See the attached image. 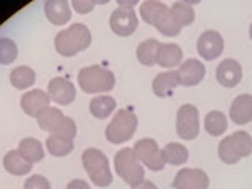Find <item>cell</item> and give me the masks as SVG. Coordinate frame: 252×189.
Masks as SVG:
<instances>
[{"mask_svg": "<svg viewBox=\"0 0 252 189\" xmlns=\"http://www.w3.org/2000/svg\"><path fill=\"white\" fill-rule=\"evenodd\" d=\"M140 18L147 24L158 29L164 36H177L181 32V26L177 22L170 6L156 0L140 3Z\"/></svg>", "mask_w": 252, "mask_h": 189, "instance_id": "cell-1", "label": "cell"}, {"mask_svg": "<svg viewBox=\"0 0 252 189\" xmlns=\"http://www.w3.org/2000/svg\"><path fill=\"white\" fill-rule=\"evenodd\" d=\"M90 43L92 33L85 24H73L68 29L59 32L54 39L55 49L63 57H73V55L85 51Z\"/></svg>", "mask_w": 252, "mask_h": 189, "instance_id": "cell-2", "label": "cell"}, {"mask_svg": "<svg viewBox=\"0 0 252 189\" xmlns=\"http://www.w3.org/2000/svg\"><path fill=\"white\" fill-rule=\"evenodd\" d=\"M77 82L85 93H106L115 87V76L112 71L104 66L92 65L79 71Z\"/></svg>", "mask_w": 252, "mask_h": 189, "instance_id": "cell-3", "label": "cell"}, {"mask_svg": "<svg viewBox=\"0 0 252 189\" xmlns=\"http://www.w3.org/2000/svg\"><path fill=\"white\" fill-rule=\"evenodd\" d=\"M252 153V137L246 131H236L224 137L218 147L219 159L225 164H236Z\"/></svg>", "mask_w": 252, "mask_h": 189, "instance_id": "cell-4", "label": "cell"}, {"mask_svg": "<svg viewBox=\"0 0 252 189\" xmlns=\"http://www.w3.org/2000/svg\"><path fill=\"white\" fill-rule=\"evenodd\" d=\"M115 172L125 183H128L131 188L140 185L145 180V170L144 165L139 161V158L134 152V148H122L120 152H117L115 159Z\"/></svg>", "mask_w": 252, "mask_h": 189, "instance_id": "cell-5", "label": "cell"}, {"mask_svg": "<svg viewBox=\"0 0 252 189\" xmlns=\"http://www.w3.org/2000/svg\"><path fill=\"white\" fill-rule=\"evenodd\" d=\"M84 169L89 173L90 180L99 188H107L112 183V172L107 156L98 148H87L82 153Z\"/></svg>", "mask_w": 252, "mask_h": 189, "instance_id": "cell-6", "label": "cell"}, {"mask_svg": "<svg viewBox=\"0 0 252 189\" xmlns=\"http://www.w3.org/2000/svg\"><path fill=\"white\" fill-rule=\"evenodd\" d=\"M39 128L59 136L74 139L77 134V126L73 118L66 117L57 107H46L41 114L36 117Z\"/></svg>", "mask_w": 252, "mask_h": 189, "instance_id": "cell-7", "label": "cell"}, {"mask_svg": "<svg viewBox=\"0 0 252 189\" xmlns=\"http://www.w3.org/2000/svg\"><path fill=\"white\" fill-rule=\"evenodd\" d=\"M137 115L129 109H122L114 115L112 122L107 125L106 128V139L110 144L120 145L128 142L134 132L137 131Z\"/></svg>", "mask_w": 252, "mask_h": 189, "instance_id": "cell-8", "label": "cell"}, {"mask_svg": "<svg viewBox=\"0 0 252 189\" xmlns=\"http://www.w3.org/2000/svg\"><path fill=\"white\" fill-rule=\"evenodd\" d=\"M136 2H118V8L110 14V29L118 36H129L139 27L137 14L132 5Z\"/></svg>", "mask_w": 252, "mask_h": 189, "instance_id": "cell-9", "label": "cell"}, {"mask_svg": "<svg viewBox=\"0 0 252 189\" xmlns=\"http://www.w3.org/2000/svg\"><path fill=\"white\" fill-rule=\"evenodd\" d=\"M200 132L199 110L194 104H183L177 112V134L183 140H194Z\"/></svg>", "mask_w": 252, "mask_h": 189, "instance_id": "cell-10", "label": "cell"}, {"mask_svg": "<svg viewBox=\"0 0 252 189\" xmlns=\"http://www.w3.org/2000/svg\"><path fill=\"white\" fill-rule=\"evenodd\" d=\"M134 152H136L139 161L147 165V169L153 172H159L164 169L165 161L162 156V150H159L155 139H140L134 145Z\"/></svg>", "mask_w": 252, "mask_h": 189, "instance_id": "cell-11", "label": "cell"}, {"mask_svg": "<svg viewBox=\"0 0 252 189\" xmlns=\"http://www.w3.org/2000/svg\"><path fill=\"white\" fill-rule=\"evenodd\" d=\"M224 51V38L216 30H205L197 39V52L205 60H215Z\"/></svg>", "mask_w": 252, "mask_h": 189, "instance_id": "cell-12", "label": "cell"}, {"mask_svg": "<svg viewBox=\"0 0 252 189\" xmlns=\"http://www.w3.org/2000/svg\"><path fill=\"white\" fill-rule=\"evenodd\" d=\"M210 178L202 169H181L173 178L175 189H208Z\"/></svg>", "mask_w": 252, "mask_h": 189, "instance_id": "cell-13", "label": "cell"}, {"mask_svg": "<svg viewBox=\"0 0 252 189\" xmlns=\"http://www.w3.org/2000/svg\"><path fill=\"white\" fill-rule=\"evenodd\" d=\"M47 94L51 101L60 106H68L76 99V87L65 77H54L47 85Z\"/></svg>", "mask_w": 252, "mask_h": 189, "instance_id": "cell-14", "label": "cell"}, {"mask_svg": "<svg viewBox=\"0 0 252 189\" xmlns=\"http://www.w3.org/2000/svg\"><path fill=\"white\" fill-rule=\"evenodd\" d=\"M205 71L207 69H205V65L200 60H197V59L185 60L177 69L180 85H185V87L199 85L205 77Z\"/></svg>", "mask_w": 252, "mask_h": 189, "instance_id": "cell-15", "label": "cell"}, {"mask_svg": "<svg viewBox=\"0 0 252 189\" xmlns=\"http://www.w3.org/2000/svg\"><path fill=\"white\" fill-rule=\"evenodd\" d=\"M243 79V68L235 59H225L216 68V81L227 89H233Z\"/></svg>", "mask_w": 252, "mask_h": 189, "instance_id": "cell-16", "label": "cell"}, {"mask_svg": "<svg viewBox=\"0 0 252 189\" xmlns=\"http://www.w3.org/2000/svg\"><path fill=\"white\" fill-rule=\"evenodd\" d=\"M49 94L43 90H30L22 94L21 98V107L22 110L30 117H38L46 107H49Z\"/></svg>", "mask_w": 252, "mask_h": 189, "instance_id": "cell-17", "label": "cell"}, {"mask_svg": "<svg viewBox=\"0 0 252 189\" xmlns=\"http://www.w3.org/2000/svg\"><path fill=\"white\" fill-rule=\"evenodd\" d=\"M230 120L235 125L252 122V94H238L230 106Z\"/></svg>", "mask_w": 252, "mask_h": 189, "instance_id": "cell-18", "label": "cell"}, {"mask_svg": "<svg viewBox=\"0 0 252 189\" xmlns=\"http://www.w3.org/2000/svg\"><path fill=\"white\" fill-rule=\"evenodd\" d=\"M183 60V51L175 43H159L156 54V65L162 68H175L181 65Z\"/></svg>", "mask_w": 252, "mask_h": 189, "instance_id": "cell-19", "label": "cell"}, {"mask_svg": "<svg viewBox=\"0 0 252 189\" xmlns=\"http://www.w3.org/2000/svg\"><path fill=\"white\" fill-rule=\"evenodd\" d=\"M44 13L54 26H65L71 19V6L65 0H47L44 3Z\"/></svg>", "mask_w": 252, "mask_h": 189, "instance_id": "cell-20", "label": "cell"}, {"mask_svg": "<svg viewBox=\"0 0 252 189\" xmlns=\"http://www.w3.org/2000/svg\"><path fill=\"white\" fill-rule=\"evenodd\" d=\"M178 85H180V81H178L177 71H164V73H159L153 79L152 89L158 98H167V96H172L173 90H175Z\"/></svg>", "mask_w": 252, "mask_h": 189, "instance_id": "cell-21", "label": "cell"}, {"mask_svg": "<svg viewBox=\"0 0 252 189\" xmlns=\"http://www.w3.org/2000/svg\"><path fill=\"white\" fill-rule=\"evenodd\" d=\"M32 165L26 158H24L19 150H11V152H8L3 158V167L8 173H11V175H26L32 170Z\"/></svg>", "mask_w": 252, "mask_h": 189, "instance_id": "cell-22", "label": "cell"}, {"mask_svg": "<svg viewBox=\"0 0 252 189\" xmlns=\"http://www.w3.org/2000/svg\"><path fill=\"white\" fill-rule=\"evenodd\" d=\"M203 125H205V131H207L210 136L218 137V136H222L227 131L228 120L220 110H211V112L205 115Z\"/></svg>", "mask_w": 252, "mask_h": 189, "instance_id": "cell-23", "label": "cell"}, {"mask_svg": "<svg viewBox=\"0 0 252 189\" xmlns=\"http://www.w3.org/2000/svg\"><path fill=\"white\" fill-rule=\"evenodd\" d=\"M19 153L26 158L30 164L39 162L44 158V148L41 142L33 137H26L19 142Z\"/></svg>", "mask_w": 252, "mask_h": 189, "instance_id": "cell-24", "label": "cell"}, {"mask_svg": "<svg viewBox=\"0 0 252 189\" xmlns=\"http://www.w3.org/2000/svg\"><path fill=\"white\" fill-rule=\"evenodd\" d=\"M117 107V102L112 96L102 94V96H94L90 101V112L98 120H104L110 114L114 112Z\"/></svg>", "mask_w": 252, "mask_h": 189, "instance_id": "cell-25", "label": "cell"}, {"mask_svg": "<svg viewBox=\"0 0 252 189\" xmlns=\"http://www.w3.org/2000/svg\"><path fill=\"white\" fill-rule=\"evenodd\" d=\"M46 148L52 156L60 158L73 152L74 144H73V139L59 136V134H51V136L46 139Z\"/></svg>", "mask_w": 252, "mask_h": 189, "instance_id": "cell-26", "label": "cell"}, {"mask_svg": "<svg viewBox=\"0 0 252 189\" xmlns=\"http://www.w3.org/2000/svg\"><path fill=\"white\" fill-rule=\"evenodd\" d=\"M162 156L165 164L170 165H183L188 158H189V152L185 145L178 144V142H170L164 148H162Z\"/></svg>", "mask_w": 252, "mask_h": 189, "instance_id": "cell-27", "label": "cell"}, {"mask_svg": "<svg viewBox=\"0 0 252 189\" xmlns=\"http://www.w3.org/2000/svg\"><path fill=\"white\" fill-rule=\"evenodd\" d=\"M10 81H11V85L16 87V89L26 90V89H29V87H32V85L35 84L36 74H35V71L32 69L30 66L22 65V66H18V68H14L11 71Z\"/></svg>", "mask_w": 252, "mask_h": 189, "instance_id": "cell-28", "label": "cell"}, {"mask_svg": "<svg viewBox=\"0 0 252 189\" xmlns=\"http://www.w3.org/2000/svg\"><path fill=\"white\" fill-rule=\"evenodd\" d=\"M158 47H159V41L155 38H148L145 41H142L137 47V60L145 66H153L156 65V54Z\"/></svg>", "mask_w": 252, "mask_h": 189, "instance_id": "cell-29", "label": "cell"}, {"mask_svg": "<svg viewBox=\"0 0 252 189\" xmlns=\"http://www.w3.org/2000/svg\"><path fill=\"white\" fill-rule=\"evenodd\" d=\"M170 10H172L173 16H175L177 22L181 26V29L186 27V26H191L195 19L194 6L189 2H173Z\"/></svg>", "mask_w": 252, "mask_h": 189, "instance_id": "cell-30", "label": "cell"}, {"mask_svg": "<svg viewBox=\"0 0 252 189\" xmlns=\"http://www.w3.org/2000/svg\"><path fill=\"white\" fill-rule=\"evenodd\" d=\"M18 57V46L10 38H0V65H10Z\"/></svg>", "mask_w": 252, "mask_h": 189, "instance_id": "cell-31", "label": "cell"}, {"mask_svg": "<svg viewBox=\"0 0 252 189\" xmlns=\"http://www.w3.org/2000/svg\"><path fill=\"white\" fill-rule=\"evenodd\" d=\"M24 189H51L49 180L43 175H32L24 183Z\"/></svg>", "mask_w": 252, "mask_h": 189, "instance_id": "cell-32", "label": "cell"}, {"mask_svg": "<svg viewBox=\"0 0 252 189\" xmlns=\"http://www.w3.org/2000/svg\"><path fill=\"white\" fill-rule=\"evenodd\" d=\"M71 5H73V8L77 13L85 14V13H90L93 10L94 5H96V2H89V0H74Z\"/></svg>", "mask_w": 252, "mask_h": 189, "instance_id": "cell-33", "label": "cell"}, {"mask_svg": "<svg viewBox=\"0 0 252 189\" xmlns=\"http://www.w3.org/2000/svg\"><path fill=\"white\" fill-rule=\"evenodd\" d=\"M66 189H92L90 188V185L87 183V181H84V180H73V181H69L68 183V186H66Z\"/></svg>", "mask_w": 252, "mask_h": 189, "instance_id": "cell-34", "label": "cell"}, {"mask_svg": "<svg viewBox=\"0 0 252 189\" xmlns=\"http://www.w3.org/2000/svg\"><path fill=\"white\" fill-rule=\"evenodd\" d=\"M131 189H158V186L153 183V181H150V180H144L140 185L134 186V188H131Z\"/></svg>", "mask_w": 252, "mask_h": 189, "instance_id": "cell-35", "label": "cell"}, {"mask_svg": "<svg viewBox=\"0 0 252 189\" xmlns=\"http://www.w3.org/2000/svg\"><path fill=\"white\" fill-rule=\"evenodd\" d=\"M249 36H251V39H252V24H251V27H249Z\"/></svg>", "mask_w": 252, "mask_h": 189, "instance_id": "cell-36", "label": "cell"}]
</instances>
